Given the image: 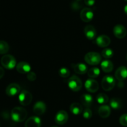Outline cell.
Segmentation results:
<instances>
[{
  "mask_svg": "<svg viewBox=\"0 0 127 127\" xmlns=\"http://www.w3.org/2000/svg\"><path fill=\"white\" fill-rule=\"evenodd\" d=\"M11 118L15 122H22L27 116V110L23 107H16L11 111Z\"/></svg>",
  "mask_w": 127,
  "mask_h": 127,
  "instance_id": "cell-1",
  "label": "cell"
},
{
  "mask_svg": "<svg viewBox=\"0 0 127 127\" xmlns=\"http://www.w3.org/2000/svg\"><path fill=\"white\" fill-rule=\"evenodd\" d=\"M101 60V56L97 52H89L84 56L85 62L90 65H97L100 63Z\"/></svg>",
  "mask_w": 127,
  "mask_h": 127,
  "instance_id": "cell-2",
  "label": "cell"
},
{
  "mask_svg": "<svg viewBox=\"0 0 127 127\" xmlns=\"http://www.w3.org/2000/svg\"><path fill=\"white\" fill-rule=\"evenodd\" d=\"M1 63L4 68L7 69H14L17 65L16 59L11 55H4L1 58Z\"/></svg>",
  "mask_w": 127,
  "mask_h": 127,
  "instance_id": "cell-3",
  "label": "cell"
},
{
  "mask_svg": "<svg viewBox=\"0 0 127 127\" xmlns=\"http://www.w3.org/2000/svg\"><path fill=\"white\" fill-rule=\"evenodd\" d=\"M68 86L69 89L74 92H78L81 90L83 86V83L80 78L76 76H72L68 81Z\"/></svg>",
  "mask_w": 127,
  "mask_h": 127,
  "instance_id": "cell-4",
  "label": "cell"
},
{
  "mask_svg": "<svg viewBox=\"0 0 127 127\" xmlns=\"http://www.w3.org/2000/svg\"><path fill=\"white\" fill-rule=\"evenodd\" d=\"M102 88L105 91H111L115 85V80L111 75H106L102 80Z\"/></svg>",
  "mask_w": 127,
  "mask_h": 127,
  "instance_id": "cell-5",
  "label": "cell"
},
{
  "mask_svg": "<svg viewBox=\"0 0 127 127\" xmlns=\"http://www.w3.org/2000/svg\"><path fill=\"white\" fill-rule=\"evenodd\" d=\"M32 100V95L30 92L23 90L19 95V101L23 106L29 105Z\"/></svg>",
  "mask_w": 127,
  "mask_h": 127,
  "instance_id": "cell-6",
  "label": "cell"
},
{
  "mask_svg": "<svg viewBox=\"0 0 127 127\" xmlns=\"http://www.w3.org/2000/svg\"><path fill=\"white\" fill-rule=\"evenodd\" d=\"M80 17L83 21L85 22H89L93 20L94 17V12L89 7H84L81 11Z\"/></svg>",
  "mask_w": 127,
  "mask_h": 127,
  "instance_id": "cell-7",
  "label": "cell"
},
{
  "mask_svg": "<svg viewBox=\"0 0 127 127\" xmlns=\"http://www.w3.org/2000/svg\"><path fill=\"white\" fill-rule=\"evenodd\" d=\"M84 86H85V88L86 89V90L91 93H94L97 91L99 88V84L97 81L94 79H92V78L87 79L86 81L85 82Z\"/></svg>",
  "mask_w": 127,
  "mask_h": 127,
  "instance_id": "cell-8",
  "label": "cell"
},
{
  "mask_svg": "<svg viewBox=\"0 0 127 127\" xmlns=\"http://www.w3.org/2000/svg\"><path fill=\"white\" fill-rule=\"evenodd\" d=\"M68 120V113L64 110L58 112L55 117V122L58 125H63L66 124Z\"/></svg>",
  "mask_w": 127,
  "mask_h": 127,
  "instance_id": "cell-9",
  "label": "cell"
},
{
  "mask_svg": "<svg viewBox=\"0 0 127 127\" xmlns=\"http://www.w3.org/2000/svg\"><path fill=\"white\" fill-rule=\"evenodd\" d=\"M21 91V87L17 83H11L9 84L6 89V93L9 96H14L19 94Z\"/></svg>",
  "mask_w": 127,
  "mask_h": 127,
  "instance_id": "cell-10",
  "label": "cell"
},
{
  "mask_svg": "<svg viewBox=\"0 0 127 127\" xmlns=\"http://www.w3.org/2000/svg\"><path fill=\"white\" fill-rule=\"evenodd\" d=\"M113 32H114V35L117 38L121 39L126 36L127 31L126 28L124 26L121 24H117L114 27Z\"/></svg>",
  "mask_w": 127,
  "mask_h": 127,
  "instance_id": "cell-11",
  "label": "cell"
},
{
  "mask_svg": "<svg viewBox=\"0 0 127 127\" xmlns=\"http://www.w3.org/2000/svg\"><path fill=\"white\" fill-rule=\"evenodd\" d=\"M110 38L109 36L106 35H100L97 37L95 40V43L100 47H107L110 44Z\"/></svg>",
  "mask_w": 127,
  "mask_h": 127,
  "instance_id": "cell-12",
  "label": "cell"
},
{
  "mask_svg": "<svg viewBox=\"0 0 127 127\" xmlns=\"http://www.w3.org/2000/svg\"><path fill=\"white\" fill-rule=\"evenodd\" d=\"M42 122L38 117H31L25 123V127H40Z\"/></svg>",
  "mask_w": 127,
  "mask_h": 127,
  "instance_id": "cell-13",
  "label": "cell"
},
{
  "mask_svg": "<svg viewBox=\"0 0 127 127\" xmlns=\"http://www.w3.org/2000/svg\"><path fill=\"white\" fill-rule=\"evenodd\" d=\"M84 33L86 38L89 40H93L97 35V32L95 27L91 25H88L84 27Z\"/></svg>",
  "mask_w": 127,
  "mask_h": 127,
  "instance_id": "cell-14",
  "label": "cell"
},
{
  "mask_svg": "<svg viewBox=\"0 0 127 127\" xmlns=\"http://www.w3.org/2000/svg\"><path fill=\"white\" fill-rule=\"evenodd\" d=\"M47 107L45 102L42 101H38L35 104L33 107V111L36 115H42L45 112Z\"/></svg>",
  "mask_w": 127,
  "mask_h": 127,
  "instance_id": "cell-15",
  "label": "cell"
},
{
  "mask_svg": "<svg viewBox=\"0 0 127 127\" xmlns=\"http://www.w3.org/2000/svg\"><path fill=\"white\" fill-rule=\"evenodd\" d=\"M115 76L119 81H122L127 78V68L126 66H120L116 70Z\"/></svg>",
  "mask_w": 127,
  "mask_h": 127,
  "instance_id": "cell-16",
  "label": "cell"
},
{
  "mask_svg": "<svg viewBox=\"0 0 127 127\" xmlns=\"http://www.w3.org/2000/svg\"><path fill=\"white\" fill-rule=\"evenodd\" d=\"M16 69L21 74H28L31 72V66L27 62H21L17 64Z\"/></svg>",
  "mask_w": 127,
  "mask_h": 127,
  "instance_id": "cell-17",
  "label": "cell"
},
{
  "mask_svg": "<svg viewBox=\"0 0 127 127\" xmlns=\"http://www.w3.org/2000/svg\"><path fill=\"white\" fill-rule=\"evenodd\" d=\"M81 102L84 106L89 108L93 103V97L91 94H84L81 97Z\"/></svg>",
  "mask_w": 127,
  "mask_h": 127,
  "instance_id": "cell-18",
  "label": "cell"
},
{
  "mask_svg": "<svg viewBox=\"0 0 127 127\" xmlns=\"http://www.w3.org/2000/svg\"><path fill=\"white\" fill-rule=\"evenodd\" d=\"M99 115L103 119H106L110 116L111 114V110L110 107L109 105H103L99 108Z\"/></svg>",
  "mask_w": 127,
  "mask_h": 127,
  "instance_id": "cell-19",
  "label": "cell"
},
{
  "mask_svg": "<svg viewBox=\"0 0 127 127\" xmlns=\"http://www.w3.org/2000/svg\"><path fill=\"white\" fill-rule=\"evenodd\" d=\"M73 69L76 74H84L88 71V66L85 64L82 63H77L73 66Z\"/></svg>",
  "mask_w": 127,
  "mask_h": 127,
  "instance_id": "cell-20",
  "label": "cell"
},
{
  "mask_svg": "<svg viewBox=\"0 0 127 127\" xmlns=\"http://www.w3.org/2000/svg\"><path fill=\"white\" fill-rule=\"evenodd\" d=\"M100 66L103 71L105 73H110L114 69V64L112 62L109 60H105L102 62Z\"/></svg>",
  "mask_w": 127,
  "mask_h": 127,
  "instance_id": "cell-21",
  "label": "cell"
},
{
  "mask_svg": "<svg viewBox=\"0 0 127 127\" xmlns=\"http://www.w3.org/2000/svg\"><path fill=\"white\" fill-rule=\"evenodd\" d=\"M69 110L72 114L75 115H78L83 112V107L79 103L74 102L71 104Z\"/></svg>",
  "mask_w": 127,
  "mask_h": 127,
  "instance_id": "cell-22",
  "label": "cell"
},
{
  "mask_svg": "<svg viewBox=\"0 0 127 127\" xmlns=\"http://www.w3.org/2000/svg\"><path fill=\"white\" fill-rule=\"evenodd\" d=\"M122 103L121 100L119 98H112L110 101V106L111 107L112 109L114 110H119L121 109Z\"/></svg>",
  "mask_w": 127,
  "mask_h": 127,
  "instance_id": "cell-23",
  "label": "cell"
},
{
  "mask_svg": "<svg viewBox=\"0 0 127 127\" xmlns=\"http://www.w3.org/2000/svg\"><path fill=\"white\" fill-rule=\"evenodd\" d=\"M97 101L99 104H107L109 102V97L104 93H100L97 95Z\"/></svg>",
  "mask_w": 127,
  "mask_h": 127,
  "instance_id": "cell-24",
  "label": "cell"
},
{
  "mask_svg": "<svg viewBox=\"0 0 127 127\" xmlns=\"http://www.w3.org/2000/svg\"><path fill=\"white\" fill-rule=\"evenodd\" d=\"M100 73V69L98 68H92L88 71V76L90 78L94 79V78H97L99 76Z\"/></svg>",
  "mask_w": 127,
  "mask_h": 127,
  "instance_id": "cell-25",
  "label": "cell"
},
{
  "mask_svg": "<svg viewBox=\"0 0 127 127\" xmlns=\"http://www.w3.org/2000/svg\"><path fill=\"white\" fill-rule=\"evenodd\" d=\"M9 50L8 43L4 40H0V54H6Z\"/></svg>",
  "mask_w": 127,
  "mask_h": 127,
  "instance_id": "cell-26",
  "label": "cell"
},
{
  "mask_svg": "<svg viewBox=\"0 0 127 127\" xmlns=\"http://www.w3.org/2000/svg\"><path fill=\"white\" fill-rule=\"evenodd\" d=\"M102 56L106 59L111 58L114 56V51L109 48H105L102 51Z\"/></svg>",
  "mask_w": 127,
  "mask_h": 127,
  "instance_id": "cell-27",
  "label": "cell"
},
{
  "mask_svg": "<svg viewBox=\"0 0 127 127\" xmlns=\"http://www.w3.org/2000/svg\"><path fill=\"white\" fill-rule=\"evenodd\" d=\"M58 74H59V75L62 78H66L69 76V74H70V71H69V70L68 68L63 67V68H61L59 69V71H58Z\"/></svg>",
  "mask_w": 127,
  "mask_h": 127,
  "instance_id": "cell-28",
  "label": "cell"
},
{
  "mask_svg": "<svg viewBox=\"0 0 127 127\" xmlns=\"http://www.w3.org/2000/svg\"><path fill=\"white\" fill-rule=\"evenodd\" d=\"M82 7L81 1H78L76 0H74V1L71 2V7L74 11H78V10L80 9Z\"/></svg>",
  "mask_w": 127,
  "mask_h": 127,
  "instance_id": "cell-29",
  "label": "cell"
},
{
  "mask_svg": "<svg viewBox=\"0 0 127 127\" xmlns=\"http://www.w3.org/2000/svg\"><path fill=\"white\" fill-rule=\"evenodd\" d=\"M92 115H93V112L89 108H86L83 112V117L86 120L90 119L92 117Z\"/></svg>",
  "mask_w": 127,
  "mask_h": 127,
  "instance_id": "cell-30",
  "label": "cell"
},
{
  "mask_svg": "<svg viewBox=\"0 0 127 127\" xmlns=\"http://www.w3.org/2000/svg\"><path fill=\"white\" fill-rule=\"evenodd\" d=\"M120 124L124 127H127V114H123L119 119Z\"/></svg>",
  "mask_w": 127,
  "mask_h": 127,
  "instance_id": "cell-31",
  "label": "cell"
},
{
  "mask_svg": "<svg viewBox=\"0 0 127 127\" xmlns=\"http://www.w3.org/2000/svg\"><path fill=\"white\" fill-rule=\"evenodd\" d=\"M27 78L30 81H34L36 79V78H37V76H36L35 73H33V72L31 71L27 74Z\"/></svg>",
  "mask_w": 127,
  "mask_h": 127,
  "instance_id": "cell-32",
  "label": "cell"
},
{
  "mask_svg": "<svg viewBox=\"0 0 127 127\" xmlns=\"http://www.w3.org/2000/svg\"><path fill=\"white\" fill-rule=\"evenodd\" d=\"M84 4L88 6H93L95 4V0H84Z\"/></svg>",
  "mask_w": 127,
  "mask_h": 127,
  "instance_id": "cell-33",
  "label": "cell"
},
{
  "mask_svg": "<svg viewBox=\"0 0 127 127\" xmlns=\"http://www.w3.org/2000/svg\"><path fill=\"white\" fill-rule=\"evenodd\" d=\"M4 75V70L2 67L0 66V79H1Z\"/></svg>",
  "mask_w": 127,
  "mask_h": 127,
  "instance_id": "cell-34",
  "label": "cell"
},
{
  "mask_svg": "<svg viewBox=\"0 0 127 127\" xmlns=\"http://www.w3.org/2000/svg\"><path fill=\"white\" fill-rule=\"evenodd\" d=\"M124 12H125V13L127 15V4L125 6V7H124Z\"/></svg>",
  "mask_w": 127,
  "mask_h": 127,
  "instance_id": "cell-35",
  "label": "cell"
},
{
  "mask_svg": "<svg viewBox=\"0 0 127 127\" xmlns=\"http://www.w3.org/2000/svg\"><path fill=\"white\" fill-rule=\"evenodd\" d=\"M57 127V126H52V127Z\"/></svg>",
  "mask_w": 127,
  "mask_h": 127,
  "instance_id": "cell-36",
  "label": "cell"
},
{
  "mask_svg": "<svg viewBox=\"0 0 127 127\" xmlns=\"http://www.w3.org/2000/svg\"><path fill=\"white\" fill-rule=\"evenodd\" d=\"M76 1H81V0H76Z\"/></svg>",
  "mask_w": 127,
  "mask_h": 127,
  "instance_id": "cell-37",
  "label": "cell"
},
{
  "mask_svg": "<svg viewBox=\"0 0 127 127\" xmlns=\"http://www.w3.org/2000/svg\"><path fill=\"white\" fill-rule=\"evenodd\" d=\"M126 59H127V55H126Z\"/></svg>",
  "mask_w": 127,
  "mask_h": 127,
  "instance_id": "cell-38",
  "label": "cell"
},
{
  "mask_svg": "<svg viewBox=\"0 0 127 127\" xmlns=\"http://www.w3.org/2000/svg\"><path fill=\"white\" fill-rule=\"evenodd\" d=\"M125 1H127V0H125Z\"/></svg>",
  "mask_w": 127,
  "mask_h": 127,
  "instance_id": "cell-39",
  "label": "cell"
}]
</instances>
